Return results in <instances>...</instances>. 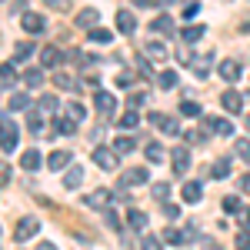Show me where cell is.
I'll list each match as a JSON object with an SVG mask.
<instances>
[{
	"mask_svg": "<svg viewBox=\"0 0 250 250\" xmlns=\"http://www.w3.org/2000/svg\"><path fill=\"white\" fill-rule=\"evenodd\" d=\"M0 150L3 154L17 150V124L14 120H0Z\"/></svg>",
	"mask_w": 250,
	"mask_h": 250,
	"instance_id": "6da1fadb",
	"label": "cell"
},
{
	"mask_svg": "<svg viewBox=\"0 0 250 250\" xmlns=\"http://www.w3.org/2000/svg\"><path fill=\"white\" fill-rule=\"evenodd\" d=\"M20 27H23L27 34H43V30H47V17H43V14H34V10H23V14H20Z\"/></svg>",
	"mask_w": 250,
	"mask_h": 250,
	"instance_id": "7a4b0ae2",
	"label": "cell"
},
{
	"mask_svg": "<svg viewBox=\"0 0 250 250\" xmlns=\"http://www.w3.org/2000/svg\"><path fill=\"white\" fill-rule=\"evenodd\" d=\"M37 230H40V220H37V217H20L17 227H14V237H17V244H23V240H30Z\"/></svg>",
	"mask_w": 250,
	"mask_h": 250,
	"instance_id": "3957f363",
	"label": "cell"
},
{
	"mask_svg": "<svg viewBox=\"0 0 250 250\" xmlns=\"http://www.w3.org/2000/svg\"><path fill=\"white\" fill-rule=\"evenodd\" d=\"M147 167H130V170H124L120 173V187L124 190H130V187H140V184H147Z\"/></svg>",
	"mask_w": 250,
	"mask_h": 250,
	"instance_id": "277c9868",
	"label": "cell"
},
{
	"mask_svg": "<svg viewBox=\"0 0 250 250\" xmlns=\"http://www.w3.org/2000/svg\"><path fill=\"white\" fill-rule=\"evenodd\" d=\"M74 27H83V30L90 27V30H97L100 27V10L97 7H83L80 14H74Z\"/></svg>",
	"mask_w": 250,
	"mask_h": 250,
	"instance_id": "5b68a950",
	"label": "cell"
},
{
	"mask_svg": "<svg viewBox=\"0 0 250 250\" xmlns=\"http://www.w3.org/2000/svg\"><path fill=\"white\" fill-rule=\"evenodd\" d=\"M94 164L100 170H117V154L110 147H94Z\"/></svg>",
	"mask_w": 250,
	"mask_h": 250,
	"instance_id": "8992f818",
	"label": "cell"
},
{
	"mask_svg": "<svg viewBox=\"0 0 250 250\" xmlns=\"http://www.w3.org/2000/svg\"><path fill=\"white\" fill-rule=\"evenodd\" d=\"M170 160H173V173H177V177L190 170V150H187V147H173Z\"/></svg>",
	"mask_w": 250,
	"mask_h": 250,
	"instance_id": "52a82bcc",
	"label": "cell"
},
{
	"mask_svg": "<svg viewBox=\"0 0 250 250\" xmlns=\"http://www.w3.org/2000/svg\"><path fill=\"white\" fill-rule=\"evenodd\" d=\"M210 67H213V54H207V57H197V54H193V60H190L193 77L207 80V77H210Z\"/></svg>",
	"mask_w": 250,
	"mask_h": 250,
	"instance_id": "ba28073f",
	"label": "cell"
},
{
	"mask_svg": "<svg viewBox=\"0 0 250 250\" xmlns=\"http://www.w3.org/2000/svg\"><path fill=\"white\" fill-rule=\"evenodd\" d=\"M94 104H97V110H100V114H114V110H117V97L110 94V90H97Z\"/></svg>",
	"mask_w": 250,
	"mask_h": 250,
	"instance_id": "9c48e42d",
	"label": "cell"
},
{
	"mask_svg": "<svg viewBox=\"0 0 250 250\" xmlns=\"http://www.w3.org/2000/svg\"><path fill=\"white\" fill-rule=\"evenodd\" d=\"M117 30L124 34V37H130L137 30V17L130 14V10H117Z\"/></svg>",
	"mask_w": 250,
	"mask_h": 250,
	"instance_id": "30bf717a",
	"label": "cell"
},
{
	"mask_svg": "<svg viewBox=\"0 0 250 250\" xmlns=\"http://www.w3.org/2000/svg\"><path fill=\"white\" fill-rule=\"evenodd\" d=\"M220 104H224V110H230V114H240V107H244V94H237V90H224L220 97Z\"/></svg>",
	"mask_w": 250,
	"mask_h": 250,
	"instance_id": "8fae6325",
	"label": "cell"
},
{
	"mask_svg": "<svg viewBox=\"0 0 250 250\" xmlns=\"http://www.w3.org/2000/svg\"><path fill=\"white\" fill-rule=\"evenodd\" d=\"M180 197H184L187 204H200V197H204V187H200L197 180H187V184L180 187Z\"/></svg>",
	"mask_w": 250,
	"mask_h": 250,
	"instance_id": "7c38bea8",
	"label": "cell"
},
{
	"mask_svg": "<svg viewBox=\"0 0 250 250\" xmlns=\"http://www.w3.org/2000/svg\"><path fill=\"white\" fill-rule=\"evenodd\" d=\"M83 204H87V207H104V210H107V204H110V190H107V187H100V190L87 193V197H83Z\"/></svg>",
	"mask_w": 250,
	"mask_h": 250,
	"instance_id": "4fadbf2b",
	"label": "cell"
},
{
	"mask_svg": "<svg viewBox=\"0 0 250 250\" xmlns=\"http://www.w3.org/2000/svg\"><path fill=\"white\" fill-rule=\"evenodd\" d=\"M240 74H244V70H240V63H237V60H220V77L227 80V83L240 80Z\"/></svg>",
	"mask_w": 250,
	"mask_h": 250,
	"instance_id": "5bb4252c",
	"label": "cell"
},
{
	"mask_svg": "<svg viewBox=\"0 0 250 250\" xmlns=\"http://www.w3.org/2000/svg\"><path fill=\"white\" fill-rule=\"evenodd\" d=\"M80 184H83V167H77V164H74L70 170L63 173V187H67V190H77Z\"/></svg>",
	"mask_w": 250,
	"mask_h": 250,
	"instance_id": "9a60e30c",
	"label": "cell"
},
{
	"mask_svg": "<svg viewBox=\"0 0 250 250\" xmlns=\"http://www.w3.org/2000/svg\"><path fill=\"white\" fill-rule=\"evenodd\" d=\"M60 50L57 47H43V50H40V63H43V67H47V70H54V67H60Z\"/></svg>",
	"mask_w": 250,
	"mask_h": 250,
	"instance_id": "2e32d148",
	"label": "cell"
},
{
	"mask_svg": "<svg viewBox=\"0 0 250 250\" xmlns=\"http://www.w3.org/2000/svg\"><path fill=\"white\" fill-rule=\"evenodd\" d=\"M70 164V154L67 150H54V154L47 157V170H63Z\"/></svg>",
	"mask_w": 250,
	"mask_h": 250,
	"instance_id": "e0dca14e",
	"label": "cell"
},
{
	"mask_svg": "<svg viewBox=\"0 0 250 250\" xmlns=\"http://www.w3.org/2000/svg\"><path fill=\"white\" fill-rule=\"evenodd\" d=\"M40 164H43V160H40V150H23V154H20V167H23V170H37Z\"/></svg>",
	"mask_w": 250,
	"mask_h": 250,
	"instance_id": "ac0fdd59",
	"label": "cell"
},
{
	"mask_svg": "<svg viewBox=\"0 0 250 250\" xmlns=\"http://www.w3.org/2000/svg\"><path fill=\"white\" fill-rule=\"evenodd\" d=\"M170 27H173L170 14H157V17L150 20V30H157V34H170Z\"/></svg>",
	"mask_w": 250,
	"mask_h": 250,
	"instance_id": "d6986e66",
	"label": "cell"
},
{
	"mask_svg": "<svg viewBox=\"0 0 250 250\" xmlns=\"http://www.w3.org/2000/svg\"><path fill=\"white\" fill-rule=\"evenodd\" d=\"M37 107H40V110H37L40 117L57 114V97H54V94H43V97H40V104H37Z\"/></svg>",
	"mask_w": 250,
	"mask_h": 250,
	"instance_id": "ffe728a7",
	"label": "cell"
},
{
	"mask_svg": "<svg viewBox=\"0 0 250 250\" xmlns=\"http://www.w3.org/2000/svg\"><path fill=\"white\" fill-rule=\"evenodd\" d=\"M54 130H57L60 137H70L74 130H77V124H74L70 117H57V120H54Z\"/></svg>",
	"mask_w": 250,
	"mask_h": 250,
	"instance_id": "44dd1931",
	"label": "cell"
},
{
	"mask_svg": "<svg viewBox=\"0 0 250 250\" xmlns=\"http://www.w3.org/2000/svg\"><path fill=\"white\" fill-rule=\"evenodd\" d=\"M204 30H207V27H200V23H190V27H184V30H180V37L187 40V43H197V40L204 37Z\"/></svg>",
	"mask_w": 250,
	"mask_h": 250,
	"instance_id": "7402d4cb",
	"label": "cell"
},
{
	"mask_svg": "<svg viewBox=\"0 0 250 250\" xmlns=\"http://www.w3.org/2000/svg\"><path fill=\"white\" fill-rule=\"evenodd\" d=\"M134 147H137L134 137H117V140H114V154H117V157H120V154H130Z\"/></svg>",
	"mask_w": 250,
	"mask_h": 250,
	"instance_id": "603a6c76",
	"label": "cell"
},
{
	"mask_svg": "<svg viewBox=\"0 0 250 250\" xmlns=\"http://www.w3.org/2000/svg\"><path fill=\"white\" fill-rule=\"evenodd\" d=\"M23 83H27L30 90H37L40 83H43V70H37V67H34V70H23Z\"/></svg>",
	"mask_w": 250,
	"mask_h": 250,
	"instance_id": "cb8c5ba5",
	"label": "cell"
},
{
	"mask_svg": "<svg viewBox=\"0 0 250 250\" xmlns=\"http://www.w3.org/2000/svg\"><path fill=\"white\" fill-rule=\"evenodd\" d=\"M127 224H130L134 230H144V227H147V213L144 210H127Z\"/></svg>",
	"mask_w": 250,
	"mask_h": 250,
	"instance_id": "d4e9b609",
	"label": "cell"
},
{
	"mask_svg": "<svg viewBox=\"0 0 250 250\" xmlns=\"http://www.w3.org/2000/svg\"><path fill=\"white\" fill-rule=\"evenodd\" d=\"M164 240H167V244H173V247H180V244H187V233L177 230V227H167V230H164Z\"/></svg>",
	"mask_w": 250,
	"mask_h": 250,
	"instance_id": "484cf974",
	"label": "cell"
},
{
	"mask_svg": "<svg viewBox=\"0 0 250 250\" xmlns=\"http://www.w3.org/2000/svg\"><path fill=\"white\" fill-rule=\"evenodd\" d=\"M144 50H147V57H154V60H164V57H167V47H164L160 40H150Z\"/></svg>",
	"mask_w": 250,
	"mask_h": 250,
	"instance_id": "4316f807",
	"label": "cell"
},
{
	"mask_svg": "<svg viewBox=\"0 0 250 250\" xmlns=\"http://www.w3.org/2000/svg\"><path fill=\"white\" fill-rule=\"evenodd\" d=\"M210 177L213 180H224V177H230V160H217L210 167Z\"/></svg>",
	"mask_w": 250,
	"mask_h": 250,
	"instance_id": "83f0119b",
	"label": "cell"
},
{
	"mask_svg": "<svg viewBox=\"0 0 250 250\" xmlns=\"http://www.w3.org/2000/svg\"><path fill=\"white\" fill-rule=\"evenodd\" d=\"M137 124H140V117H137L134 110H127V114H124L120 120H117V127H120V130H134Z\"/></svg>",
	"mask_w": 250,
	"mask_h": 250,
	"instance_id": "f1b7e54d",
	"label": "cell"
},
{
	"mask_svg": "<svg viewBox=\"0 0 250 250\" xmlns=\"http://www.w3.org/2000/svg\"><path fill=\"white\" fill-rule=\"evenodd\" d=\"M213 134L233 137V124H230V120H224V117H217V120H213Z\"/></svg>",
	"mask_w": 250,
	"mask_h": 250,
	"instance_id": "f546056e",
	"label": "cell"
},
{
	"mask_svg": "<svg viewBox=\"0 0 250 250\" xmlns=\"http://www.w3.org/2000/svg\"><path fill=\"white\" fill-rule=\"evenodd\" d=\"M147 160H150V164H160V160H164V147H160L157 140L147 144Z\"/></svg>",
	"mask_w": 250,
	"mask_h": 250,
	"instance_id": "4dcf8cb0",
	"label": "cell"
},
{
	"mask_svg": "<svg viewBox=\"0 0 250 250\" xmlns=\"http://www.w3.org/2000/svg\"><path fill=\"white\" fill-rule=\"evenodd\" d=\"M54 83H57L60 90H77V80L70 77V74H57V77H54Z\"/></svg>",
	"mask_w": 250,
	"mask_h": 250,
	"instance_id": "1f68e13d",
	"label": "cell"
},
{
	"mask_svg": "<svg viewBox=\"0 0 250 250\" xmlns=\"http://www.w3.org/2000/svg\"><path fill=\"white\" fill-rule=\"evenodd\" d=\"M27 107H30L27 94H10V110H27Z\"/></svg>",
	"mask_w": 250,
	"mask_h": 250,
	"instance_id": "d6a6232c",
	"label": "cell"
},
{
	"mask_svg": "<svg viewBox=\"0 0 250 250\" xmlns=\"http://www.w3.org/2000/svg\"><path fill=\"white\" fill-rule=\"evenodd\" d=\"M233 154L240 157V160H250V140L247 137H240V140L233 144Z\"/></svg>",
	"mask_w": 250,
	"mask_h": 250,
	"instance_id": "836d02e7",
	"label": "cell"
},
{
	"mask_svg": "<svg viewBox=\"0 0 250 250\" xmlns=\"http://www.w3.org/2000/svg\"><path fill=\"white\" fill-rule=\"evenodd\" d=\"M157 83H160L164 90H173V87H177V74H173V70H164V74L157 77Z\"/></svg>",
	"mask_w": 250,
	"mask_h": 250,
	"instance_id": "e575fe53",
	"label": "cell"
},
{
	"mask_svg": "<svg viewBox=\"0 0 250 250\" xmlns=\"http://www.w3.org/2000/svg\"><path fill=\"white\" fill-rule=\"evenodd\" d=\"M67 117H70V120H74V124H80V120H83V117H87V110H83V104H77V100H74V104H70V107H67Z\"/></svg>",
	"mask_w": 250,
	"mask_h": 250,
	"instance_id": "d590c367",
	"label": "cell"
},
{
	"mask_svg": "<svg viewBox=\"0 0 250 250\" xmlns=\"http://www.w3.org/2000/svg\"><path fill=\"white\" fill-rule=\"evenodd\" d=\"M27 54H34V43H17V50H14V63H23Z\"/></svg>",
	"mask_w": 250,
	"mask_h": 250,
	"instance_id": "8d00e7d4",
	"label": "cell"
},
{
	"mask_svg": "<svg viewBox=\"0 0 250 250\" xmlns=\"http://www.w3.org/2000/svg\"><path fill=\"white\" fill-rule=\"evenodd\" d=\"M90 40H94V43H110L114 34H110V30H104V27H97V30H90Z\"/></svg>",
	"mask_w": 250,
	"mask_h": 250,
	"instance_id": "74e56055",
	"label": "cell"
},
{
	"mask_svg": "<svg viewBox=\"0 0 250 250\" xmlns=\"http://www.w3.org/2000/svg\"><path fill=\"white\" fill-rule=\"evenodd\" d=\"M117 87L130 90V87H134V70H120V74H117Z\"/></svg>",
	"mask_w": 250,
	"mask_h": 250,
	"instance_id": "f35d334b",
	"label": "cell"
},
{
	"mask_svg": "<svg viewBox=\"0 0 250 250\" xmlns=\"http://www.w3.org/2000/svg\"><path fill=\"white\" fill-rule=\"evenodd\" d=\"M224 210H227V213H240V210H244L240 197H224Z\"/></svg>",
	"mask_w": 250,
	"mask_h": 250,
	"instance_id": "ab89813d",
	"label": "cell"
},
{
	"mask_svg": "<svg viewBox=\"0 0 250 250\" xmlns=\"http://www.w3.org/2000/svg\"><path fill=\"white\" fill-rule=\"evenodd\" d=\"M180 114H184V117H200V104H193V100H184V104H180Z\"/></svg>",
	"mask_w": 250,
	"mask_h": 250,
	"instance_id": "60d3db41",
	"label": "cell"
},
{
	"mask_svg": "<svg viewBox=\"0 0 250 250\" xmlns=\"http://www.w3.org/2000/svg\"><path fill=\"white\" fill-rule=\"evenodd\" d=\"M104 224H107L110 230H120V217H117V210H110V207H107V210H104Z\"/></svg>",
	"mask_w": 250,
	"mask_h": 250,
	"instance_id": "b9f144b4",
	"label": "cell"
},
{
	"mask_svg": "<svg viewBox=\"0 0 250 250\" xmlns=\"http://www.w3.org/2000/svg\"><path fill=\"white\" fill-rule=\"evenodd\" d=\"M140 244H144V247H140V250H160V247H164V244H160V237H157V233H147V237H144V240H140Z\"/></svg>",
	"mask_w": 250,
	"mask_h": 250,
	"instance_id": "7bdbcfd3",
	"label": "cell"
},
{
	"mask_svg": "<svg viewBox=\"0 0 250 250\" xmlns=\"http://www.w3.org/2000/svg\"><path fill=\"white\" fill-rule=\"evenodd\" d=\"M160 130H164V134H177V130H180V124H177L173 117H164V120H160Z\"/></svg>",
	"mask_w": 250,
	"mask_h": 250,
	"instance_id": "ee69618b",
	"label": "cell"
},
{
	"mask_svg": "<svg viewBox=\"0 0 250 250\" xmlns=\"http://www.w3.org/2000/svg\"><path fill=\"white\" fill-rule=\"evenodd\" d=\"M0 80H3V83H14V80H17V74H14V67H10V63H3V67H0Z\"/></svg>",
	"mask_w": 250,
	"mask_h": 250,
	"instance_id": "f6af8a7d",
	"label": "cell"
},
{
	"mask_svg": "<svg viewBox=\"0 0 250 250\" xmlns=\"http://www.w3.org/2000/svg\"><path fill=\"white\" fill-rule=\"evenodd\" d=\"M27 127H30L34 134H40V130H43V120H40V114H30V117H27Z\"/></svg>",
	"mask_w": 250,
	"mask_h": 250,
	"instance_id": "bcb514c9",
	"label": "cell"
},
{
	"mask_svg": "<svg viewBox=\"0 0 250 250\" xmlns=\"http://www.w3.org/2000/svg\"><path fill=\"white\" fill-rule=\"evenodd\" d=\"M154 197L167 204V197H170V187H167V184H157V187H154Z\"/></svg>",
	"mask_w": 250,
	"mask_h": 250,
	"instance_id": "7dc6e473",
	"label": "cell"
},
{
	"mask_svg": "<svg viewBox=\"0 0 250 250\" xmlns=\"http://www.w3.org/2000/svg\"><path fill=\"white\" fill-rule=\"evenodd\" d=\"M237 250H250V233L247 230L237 233Z\"/></svg>",
	"mask_w": 250,
	"mask_h": 250,
	"instance_id": "c3c4849f",
	"label": "cell"
},
{
	"mask_svg": "<svg viewBox=\"0 0 250 250\" xmlns=\"http://www.w3.org/2000/svg\"><path fill=\"white\" fill-rule=\"evenodd\" d=\"M164 213H167L170 220H177V217H180V207H177V204H164Z\"/></svg>",
	"mask_w": 250,
	"mask_h": 250,
	"instance_id": "681fc988",
	"label": "cell"
},
{
	"mask_svg": "<svg viewBox=\"0 0 250 250\" xmlns=\"http://www.w3.org/2000/svg\"><path fill=\"white\" fill-rule=\"evenodd\" d=\"M197 14H200V3H187V7H184V17H187V20L197 17Z\"/></svg>",
	"mask_w": 250,
	"mask_h": 250,
	"instance_id": "f907efd6",
	"label": "cell"
},
{
	"mask_svg": "<svg viewBox=\"0 0 250 250\" xmlns=\"http://www.w3.org/2000/svg\"><path fill=\"white\" fill-rule=\"evenodd\" d=\"M184 137V140H187V144H200V140H204V137L197 134V130H187V134H180Z\"/></svg>",
	"mask_w": 250,
	"mask_h": 250,
	"instance_id": "816d5d0a",
	"label": "cell"
},
{
	"mask_svg": "<svg viewBox=\"0 0 250 250\" xmlns=\"http://www.w3.org/2000/svg\"><path fill=\"white\" fill-rule=\"evenodd\" d=\"M7 180H10V167H7V164H3V160H0V187H3V184H7Z\"/></svg>",
	"mask_w": 250,
	"mask_h": 250,
	"instance_id": "f5cc1de1",
	"label": "cell"
},
{
	"mask_svg": "<svg viewBox=\"0 0 250 250\" xmlns=\"http://www.w3.org/2000/svg\"><path fill=\"white\" fill-rule=\"evenodd\" d=\"M144 100H147V97H144V94H130V97H127V104H130V107H140Z\"/></svg>",
	"mask_w": 250,
	"mask_h": 250,
	"instance_id": "db71d44e",
	"label": "cell"
},
{
	"mask_svg": "<svg viewBox=\"0 0 250 250\" xmlns=\"http://www.w3.org/2000/svg\"><path fill=\"white\" fill-rule=\"evenodd\" d=\"M240 227L250 230V210H240Z\"/></svg>",
	"mask_w": 250,
	"mask_h": 250,
	"instance_id": "11a10c76",
	"label": "cell"
},
{
	"mask_svg": "<svg viewBox=\"0 0 250 250\" xmlns=\"http://www.w3.org/2000/svg\"><path fill=\"white\" fill-rule=\"evenodd\" d=\"M240 190L250 193V173H244V177H240Z\"/></svg>",
	"mask_w": 250,
	"mask_h": 250,
	"instance_id": "9f6ffc18",
	"label": "cell"
},
{
	"mask_svg": "<svg viewBox=\"0 0 250 250\" xmlns=\"http://www.w3.org/2000/svg\"><path fill=\"white\" fill-rule=\"evenodd\" d=\"M37 250H57L54 244H37Z\"/></svg>",
	"mask_w": 250,
	"mask_h": 250,
	"instance_id": "6f0895ef",
	"label": "cell"
},
{
	"mask_svg": "<svg viewBox=\"0 0 250 250\" xmlns=\"http://www.w3.org/2000/svg\"><path fill=\"white\" fill-rule=\"evenodd\" d=\"M247 127H250V117H247Z\"/></svg>",
	"mask_w": 250,
	"mask_h": 250,
	"instance_id": "680465c9",
	"label": "cell"
}]
</instances>
